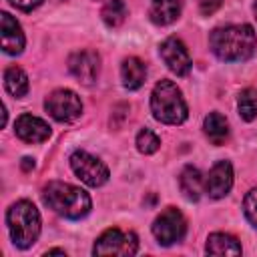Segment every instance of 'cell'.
<instances>
[{"label":"cell","instance_id":"11","mask_svg":"<svg viewBox=\"0 0 257 257\" xmlns=\"http://www.w3.org/2000/svg\"><path fill=\"white\" fill-rule=\"evenodd\" d=\"M233 187V167L229 161H219L213 165L205 179V191L213 199L225 197Z\"/></svg>","mask_w":257,"mask_h":257},{"label":"cell","instance_id":"18","mask_svg":"<svg viewBox=\"0 0 257 257\" xmlns=\"http://www.w3.org/2000/svg\"><path fill=\"white\" fill-rule=\"evenodd\" d=\"M203 128L213 145H223L229 137V122L221 112H209L203 120Z\"/></svg>","mask_w":257,"mask_h":257},{"label":"cell","instance_id":"10","mask_svg":"<svg viewBox=\"0 0 257 257\" xmlns=\"http://www.w3.org/2000/svg\"><path fill=\"white\" fill-rule=\"evenodd\" d=\"M68 68L76 76L78 82L82 84H92L98 78L100 70V56L94 50H78L70 54L68 58Z\"/></svg>","mask_w":257,"mask_h":257},{"label":"cell","instance_id":"3","mask_svg":"<svg viewBox=\"0 0 257 257\" xmlns=\"http://www.w3.org/2000/svg\"><path fill=\"white\" fill-rule=\"evenodd\" d=\"M6 225L14 245L28 249L40 235V213L30 201H16L6 211Z\"/></svg>","mask_w":257,"mask_h":257},{"label":"cell","instance_id":"24","mask_svg":"<svg viewBox=\"0 0 257 257\" xmlns=\"http://www.w3.org/2000/svg\"><path fill=\"white\" fill-rule=\"evenodd\" d=\"M42 2H44V0H10V4H12L14 8L22 10V12H30V10H34V8H38Z\"/></svg>","mask_w":257,"mask_h":257},{"label":"cell","instance_id":"23","mask_svg":"<svg viewBox=\"0 0 257 257\" xmlns=\"http://www.w3.org/2000/svg\"><path fill=\"white\" fill-rule=\"evenodd\" d=\"M243 213L247 221L257 229V189H251L243 199Z\"/></svg>","mask_w":257,"mask_h":257},{"label":"cell","instance_id":"20","mask_svg":"<svg viewBox=\"0 0 257 257\" xmlns=\"http://www.w3.org/2000/svg\"><path fill=\"white\" fill-rule=\"evenodd\" d=\"M126 14H128V8H126L124 0H106L104 6L100 8V18L108 28L120 26L124 22Z\"/></svg>","mask_w":257,"mask_h":257},{"label":"cell","instance_id":"1","mask_svg":"<svg viewBox=\"0 0 257 257\" xmlns=\"http://www.w3.org/2000/svg\"><path fill=\"white\" fill-rule=\"evenodd\" d=\"M209 44L219 60L237 62V60H247L255 52L257 38L249 24H227L211 32Z\"/></svg>","mask_w":257,"mask_h":257},{"label":"cell","instance_id":"21","mask_svg":"<svg viewBox=\"0 0 257 257\" xmlns=\"http://www.w3.org/2000/svg\"><path fill=\"white\" fill-rule=\"evenodd\" d=\"M237 106H239V114L243 120H253L257 116V90L255 88L241 90Z\"/></svg>","mask_w":257,"mask_h":257},{"label":"cell","instance_id":"13","mask_svg":"<svg viewBox=\"0 0 257 257\" xmlns=\"http://www.w3.org/2000/svg\"><path fill=\"white\" fill-rule=\"evenodd\" d=\"M0 34H2V50L6 54H20L24 50V32L20 28V24L8 14L2 12L0 14Z\"/></svg>","mask_w":257,"mask_h":257},{"label":"cell","instance_id":"7","mask_svg":"<svg viewBox=\"0 0 257 257\" xmlns=\"http://www.w3.org/2000/svg\"><path fill=\"white\" fill-rule=\"evenodd\" d=\"M187 233V221L175 207H167L153 223V235L161 245L179 243Z\"/></svg>","mask_w":257,"mask_h":257},{"label":"cell","instance_id":"8","mask_svg":"<svg viewBox=\"0 0 257 257\" xmlns=\"http://www.w3.org/2000/svg\"><path fill=\"white\" fill-rule=\"evenodd\" d=\"M70 167H72L74 175L88 187H100L108 181L106 165L100 159L88 155L86 151H74L70 155Z\"/></svg>","mask_w":257,"mask_h":257},{"label":"cell","instance_id":"5","mask_svg":"<svg viewBox=\"0 0 257 257\" xmlns=\"http://www.w3.org/2000/svg\"><path fill=\"white\" fill-rule=\"evenodd\" d=\"M139 249V239L133 231H120L116 227L106 229L94 243V255H135Z\"/></svg>","mask_w":257,"mask_h":257},{"label":"cell","instance_id":"22","mask_svg":"<svg viewBox=\"0 0 257 257\" xmlns=\"http://www.w3.org/2000/svg\"><path fill=\"white\" fill-rule=\"evenodd\" d=\"M159 147H161V139H159L151 128L139 131V135H137V149H139L141 153L151 155V153H155Z\"/></svg>","mask_w":257,"mask_h":257},{"label":"cell","instance_id":"12","mask_svg":"<svg viewBox=\"0 0 257 257\" xmlns=\"http://www.w3.org/2000/svg\"><path fill=\"white\" fill-rule=\"evenodd\" d=\"M14 133L24 143H44L50 137V126L38 116L20 114L14 122Z\"/></svg>","mask_w":257,"mask_h":257},{"label":"cell","instance_id":"17","mask_svg":"<svg viewBox=\"0 0 257 257\" xmlns=\"http://www.w3.org/2000/svg\"><path fill=\"white\" fill-rule=\"evenodd\" d=\"M205 251L209 255H241V243L229 233H213L207 239Z\"/></svg>","mask_w":257,"mask_h":257},{"label":"cell","instance_id":"6","mask_svg":"<svg viewBox=\"0 0 257 257\" xmlns=\"http://www.w3.org/2000/svg\"><path fill=\"white\" fill-rule=\"evenodd\" d=\"M44 108H46V112L54 120H58V122H70V120H74V118L80 116L82 102L76 96V92H72L68 88H56V90H52L46 96Z\"/></svg>","mask_w":257,"mask_h":257},{"label":"cell","instance_id":"19","mask_svg":"<svg viewBox=\"0 0 257 257\" xmlns=\"http://www.w3.org/2000/svg\"><path fill=\"white\" fill-rule=\"evenodd\" d=\"M4 88L14 96V98H22L26 96L30 84H28V76L22 68L18 66H8L4 70Z\"/></svg>","mask_w":257,"mask_h":257},{"label":"cell","instance_id":"25","mask_svg":"<svg viewBox=\"0 0 257 257\" xmlns=\"http://www.w3.org/2000/svg\"><path fill=\"white\" fill-rule=\"evenodd\" d=\"M221 0H199V10L203 16H211L215 10H219Z\"/></svg>","mask_w":257,"mask_h":257},{"label":"cell","instance_id":"15","mask_svg":"<svg viewBox=\"0 0 257 257\" xmlns=\"http://www.w3.org/2000/svg\"><path fill=\"white\" fill-rule=\"evenodd\" d=\"M181 14V0H151L149 16L155 24L167 26L175 22Z\"/></svg>","mask_w":257,"mask_h":257},{"label":"cell","instance_id":"14","mask_svg":"<svg viewBox=\"0 0 257 257\" xmlns=\"http://www.w3.org/2000/svg\"><path fill=\"white\" fill-rule=\"evenodd\" d=\"M145 76H147V66L141 58L137 56H128L122 60V66H120V78H122V84L124 88L128 90H137L143 86L145 82Z\"/></svg>","mask_w":257,"mask_h":257},{"label":"cell","instance_id":"9","mask_svg":"<svg viewBox=\"0 0 257 257\" xmlns=\"http://www.w3.org/2000/svg\"><path fill=\"white\" fill-rule=\"evenodd\" d=\"M159 52H161V58L165 60L167 68L171 72H175L177 76H185L191 70V56H189V50L183 44V40L171 36L161 44Z\"/></svg>","mask_w":257,"mask_h":257},{"label":"cell","instance_id":"2","mask_svg":"<svg viewBox=\"0 0 257 257\" xmlns=\"http://www.w3.org/2000/svg\"><path fill=\"white\" fill-rule=\"evenodd\" d=\"M42 201L54 213L66 219H80L90 211V197L80 187L62 181H50L42 189Z\"/></svg>","mask_w":257,"mask_h":257},{"label":"cell","instance_id":"4","mask_svg":"<svg viewBox=\"0 0 257 257\" xmlns=\"http://www.w3.org/2000/svg\"><path fill=\"white\" fill-rule=\"evenodd\" d=\"M151 110L159 122L181 124L187 118V102L173 80H161L151 94Z\"/></svg>","mask_w":257,"mask_h":257},{"label":"cell","instance_id":"26","mask_svg":"<svg viewBox=\"0 0 257 257\" xmlns=\"http://www.w3.org/2000/svg\"><path fill=\"white\" fill-rule=\"evenodd\" d=\"M22 169H24V171L34 169V161H32V159H28V157H26V159H22Z\"/></svg>","mask_w":257,"mask_h":257},{"label":"cell","instance_id":"27","mask_svg":"<svg viewBox=\"0 0 257 257\" xmlns=\"http://www.w3.org/2000/svg\"><path fill=\"white\" fill-rule=\"evenodd\" d=\"M253 12H255V20H257V2L253 4Z\"/></svg>","mask_w":257,"mask_h":257},{"label":"cell","instance_id":"16","mask_svg":"<svg viewBox=\"0 0 257 257\" xmlns=\"http://www.w3.org/2000/svg\"><path fill=\"white\" fill-rule=\"evenodd\" d=\"M179 187H181V193L189 199V201H197L201 197V193L205 191V181H203V175L197 167H185L179 175Z\"/></svg>","mask_w":257,"mask_h":257}]
</instances>
